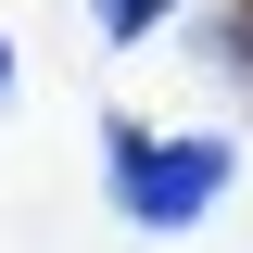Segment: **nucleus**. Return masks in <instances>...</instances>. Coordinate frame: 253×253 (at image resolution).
I'll use <instances>...</instances> for the list:
<instances>
[{
  "instance_id": "f257e3e1",
  "label": "nucleus",
  "mask_w": 253,
  "mask_h": 253,
  "mask_svg": "<svg viewBox=\"0 0 253 253\" xmlns=\"http://www.w3.org/2000/svg\"><path fill=\"white\" fill-rule=\"evenodd\" d=\"M101 152H114V215H139V228H203L215 215V190H228V139H152V126H101Z\"/></svg>"
},
{
  "instance_id": "7ed1b4c3",
  "label": "nucleus",
  "mask_w": 253,
  "mask_h": 253,
  "mask_svg": "<svg viewBox=\"0 0 253 253\" xmlns=\"http://www.w3.org/2000/svg\"><path fill=\"white\" fill-rule=\"evenodd\" d=\"M0 101H13V38H0Z\"/></svg>"
},
{
  "instance_id": "f03ea898",
  "label": "nucleus",
  "mask_w": 253,
  "mask_h": 253,
  "mask_svg": "<svg viewBox=\"0 0 253 253\" xmlns=\"http://www.w3.org/2000/svg\"><path fill=\"white\" fill-rule=\"evenodd\" d=\"M89 13H101V38H114V51H126V38H152V26H165V0H89Z\"/></svg>"
}]
</instances>
